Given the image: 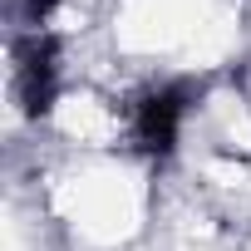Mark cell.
Wrapping results in <instances>:
<instances>
[{"label":"cell","mask_w":251,"mask_h":251,"mask_svg":"<svg viewBox=\"0 0 251 251\" xmlns=\"http://www.w3.org/2000/svg\"><path fill=\"white\" fill-rule=\"evenodd\" d=\"M187 103H192V84H163V89H153L133 108V138H138L143 153H153V158H168L173 153L177 123H182Z\"/></svg>","instance_id":"obj_2"},{"label":"cell","mask_w":251,"mask_h":251,"mask_svg":"<svg viewBox=\"0 0 251 251\" xmlns=\"http://www.w3.org/2000/svg\"><path fill=\"white\" fill-rule=\"evenodd\" d=\"M54 5H59V0H25V25H30V30H40V25L50 20V10H54Z\"/></svg>","instance_id":"obj_3"},{"label":"cell","mask_w":251,"mask_h":251,"mask_svg":"<svg viewBox=\"0 0 251 251\" xmlns=\"http://www.w3.org/2000/svg\"><path fill=\"white\" fill-rule=\"evenodd\" d=\"M15 84H20V103L30 118L50 113L54 89H59V40L30 30L25 40H15Z\"/></svg>","instance_id":"obj_1"}]
</instances>
